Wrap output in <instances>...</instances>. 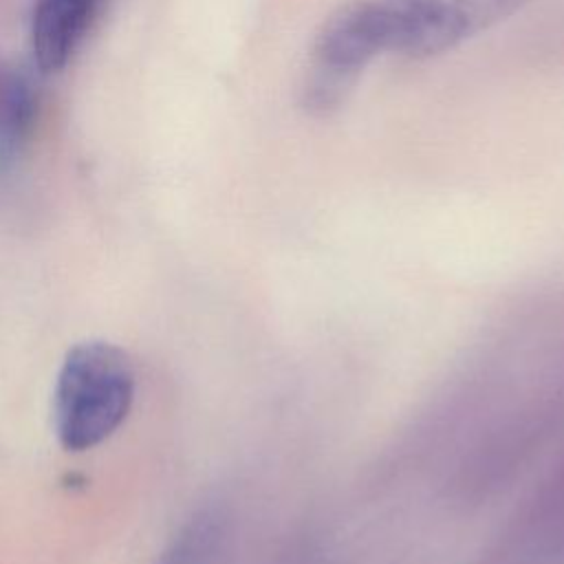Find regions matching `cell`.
<instances>
[{
  "label": "cell",
  "mask_w": 564,
  "mask_h": 564,
  "mask_svg": "<svg viewBox=\"0 0 564 564\" xmlns=\"http://www.w3.org/2000/svg\"><path fill=\"white\" fill-rule=\"evenodd\" d=\"M134 399V366L110 341L73 346L53 390L55 434L68 452H84L106 441L128 416Z\"/></svg>",
  "instance_id": "obj_1"
},
{
  "label": "cell",
  "mask_w": 564,
  "mask_h": 564,
  "mask_svg": "<svg viewBox=\"0 0 564 564\" xmlns=\"http://www.w3.org/2000/svg\"><path fill=\"white\" fill-rule=\"evenodd\" d=\"M474 564H564V456Z\"/></svg>",
  "instance_id": "obj_2"
},
{
  "label": "cell",
  "mask_w": 564,
  "mask_h": 564,
  "mask_svg": "<svg viewBox=\"0 0 564 564\" xmlns=\"http://www.w3.org/2000/svg\"><path fill=\"white\" fill-rule=\"evenodd\" d=\"M531 0H408L403 55L432 57L507 20Z\"/></svg>",
  "instance_id": "obj_3"
},
{
  "label": "cell",
  "mask_w": 564,
  "mask_h": 564,
  "mask_svg": "<svg viewBox=\"0 0 564 564\" xmlns=\"http://www.w3.org/2000/svg\"><path fill=\"white\" fill-rule=\"evenodd\" d=\"M101 0H35L31 48L44 73L66 66L84 40Z\"/></svg>",
  "instance_id": "obj_4"
},
{
  "label": "cell",
  "mask_w": 564,
  "mask_h": 564,
  "mask_svg": "<svg viewBox=\"0 0 564 564\" xmlns=\"http://www.w3.org/2000/svg\"><path fill=\"white\" fill-rule=\"evenodd\" d=\"M37 97L20 68L0 59V152H15L33 128Z\"/></svg>",
  "instance_id": "obj_5"
},
{
  "label": "cell",
  "mask_w": 564,
  "mask_h": 564,
  "mask_svg": "<svg viewBox=\"0 0 564 564\" xmlns=\"http://www.w3.org/2000/svg\"><path fill=\"white\" fill-rule=\"evenodd\" d=\"M223 518L216 509H203L172 540L159 564H209L218 540Z\"/></svg>",
  "instance_id": "obj_6"
}]
</instances>
